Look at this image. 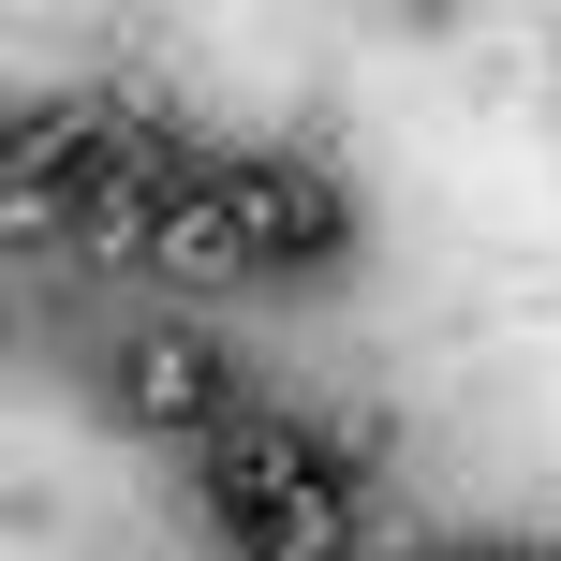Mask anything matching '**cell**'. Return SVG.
<instances>
[{"label": "cell", "instance_id": "cell-1", "mask_svg": "<svg viewBox=\"0 0 561 561\" xmlns=\"http://www.w3.org/2000/svg\"><path fill=\"white\" fill-rule=\"evenodd\" d=\"M207 207L237 222V252L252 266H310V252H340V193L310 163H252V148H207V178H193Z\"/></svg>", "mask_w": 561, "mask_h": 561}, {"label": "cell", "instance_id": "cell-3", "mask_svg": "<svg viewBox=\"0 0 561 561\" xmlns=\"http://www.w3.org/2000/svg\"><path fill=\"white\" fill-rule=\"evenodd\" d=\"M207 488H222V517L237 533H296L310 503H340V473H325V444H310V428H222V444H207Z\"/></svg>", "mask_w": 561, "mask_h": 561}, {"label": "cell", "instance_id": "cell-2", "mask_svg": "<svg viewBox=\"0 0 561 561\" xmlns=\"http://www.w3.org/2000/svg\"><path fill=\"white\" fill-rule=\"evenodd\" d=\"M104 399L134 428H163V444H222V340L207 325H134L104 369Z\"/></svg>", "mask_w": 561, "mask_h": 561}, {"label": "cell", "instance_id": "cell-4", "mask_svg": "<svg viewBox=\"0 0 561 561\" xmlns=\"http://www.w3.org/2000/svg\"><path fill=\"white\" fill-rule=\"evenodd\" d=\"M148 266H163V280H237L252 252H237V222H222L207 193H163V237H148Z\"/></svg>", "mask_w": 561, "mask_h": 561}]
</instances>
